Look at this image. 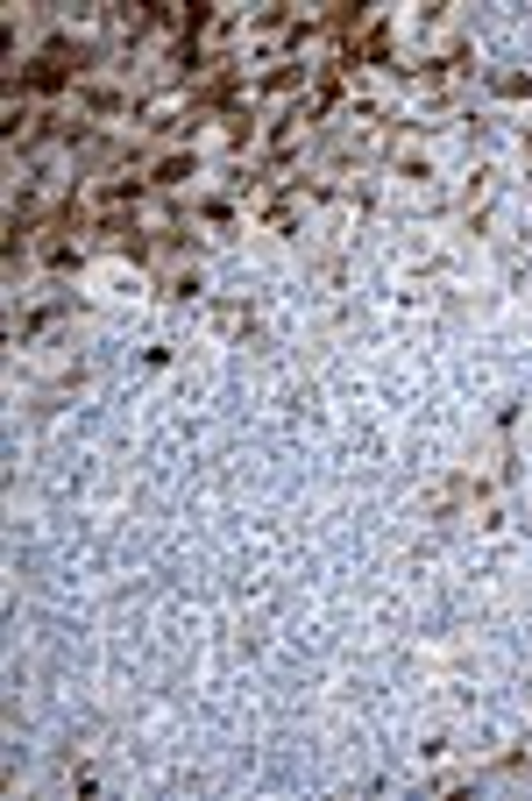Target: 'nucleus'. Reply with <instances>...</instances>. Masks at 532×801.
Wrapping results in <instances>:
<instances>
[{
	"instance_id": "f257e3e1",
	"label": "nucleus",
	"mask_w": 532,
	"mask_h": 801,
	"mask_svg": "<svg viewBox=\"0 0 532 801\" xmlns=\"http://www.w3.org/2000/svg\"><path fill=\"white\" fill-rule=\"evenodd\" d=\"M149 192H178V185H193L199 178V156L193 149H164V156H149Z\"/></svg>"
},
{
	"instance_id": "f03ea898",
	"label": "nucleus",
	"mask_w": 532,
	"mask_h": 801,
	"mask_svg": "<svg viewBox=\"0 0 532 801\" xmlns=\"http://www.w3.org/2000/svg\"><path fill=\"white\" fill-rule=\"evenodd\" d=\"M490 199H497V170H490V164H476V170L462 178V213H469V221H483V213H490Z\"/></svg>"
},
{
	"instance_id": "7ed1b4c3",
	"label": "nucleus",
	"mask_w": 532,
	"mask_h": 801,
	"mask_svg": "<svg viewBox=\"0 0 532 801\" xmlns=\"http://www.w3.org/2000/svg\"><path fill=\"white\" fill-rule=\"evenodd\" d=\"M214 326H220V334H249L256 312H249V305H214Z\"/></svg>"
},
{
	"instance_id": "20e7f679",
	"label": "nucleus",
	"mask_w": 532,
	"mask_h": 801,
	"mask_svg": "<svg viewBox=\"0 0 532 801\" xmlns=\"http://www.w3.org/2000/svg\"><path fill=\"white\" fill-rule=\"evenodd\" d=\"M497 100H532V71H497Z\"/></svg>"
}]
</instances>
